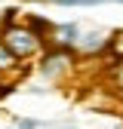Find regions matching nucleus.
Segmentation results:
<instances>
[{
  "instance_id": "1",
  "label": "nucleus",
  "mask_w": 123,
  "mask_h": 129,
  "mask_svg": "<svg viewBox=\"0 0 123 129\" xmlns=\"http://www.w3.org/2000/svg\"><path fill=\"white\" fill-rule=\"evenodd\" d=\"M0 43H3L6 49L22 61V58H31V55H37V52H40L43 37L37 34L34 28H28V25H6L3 40H0Z\"/></svg>"
},
{
  "instance_id": "3",
  "label": "nucleus",
  "mask_w": 123,
  "mask_h": 129,
  "mask_svg": "<svg viewBox=\"0 0 123 129\" xmlns=\"http://www.w3.org/2000/svg\"><path fill=\"white\" fill-rule=\"evenodd\" d=\"M114 83H117V89L123 92V61L117 64V71H114Z\"/></svg>"
},
{
  "instance_id": "5",
  "label": "nucleus",
  "mask_w": 123,
  "mask_h": 129,
  "mask_svg": "<svg viewBox=\"0 0 123 129\" xmlns=\"http://www.w3.org/2000/svg\"><path fill=\"white\" fill-rule=\"evenodd\" d=\"M65 3H77V0H65Z\"/></svg>"
},
{
  "instance_id": "4",
  "label": "nucleus",
  "mask_w": 123,
  "mask_h": 129,
  "mask_svg": "<svg viewBox=\"0 0 123 129\" xmlns=\"http://www.w3.org/2000/svg\"><path fill=\"white\" fill-rule=\"evenodd\" d=\"M19 129H34V120H22V123H19Z\"/></svg>"
},
{
  "instance_id": "2",
  "label": "nucleus",
  "mask_w": 123,
  "mask_h": 129,
  "mask_svg": "<svg viewBox=\"0 0 123 129\" xmlns=\"http://www.w3.org/2000/svg\"><path fill=\"white\" fill-rule=\"evenodd\" d=\"M15 64H19V58H15L3 43H0V74H6V71H15Z\"/></svg>"
}]
</instances>
